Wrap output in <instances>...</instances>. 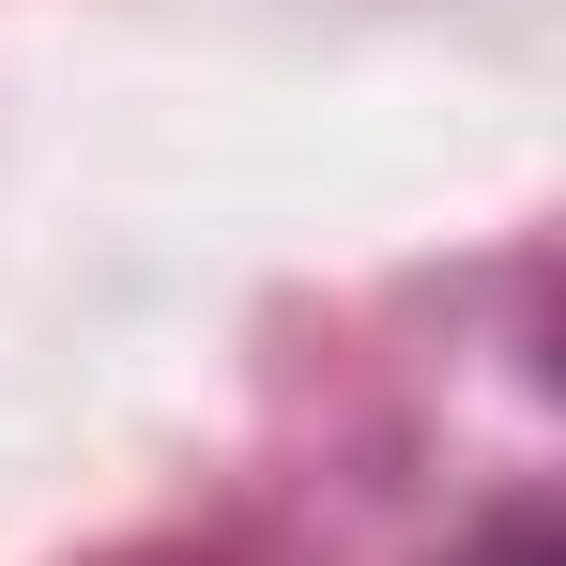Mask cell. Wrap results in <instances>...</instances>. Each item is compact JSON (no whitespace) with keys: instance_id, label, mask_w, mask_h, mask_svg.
I'll return each instance as SVG.
<instances>
[]
</instances>
